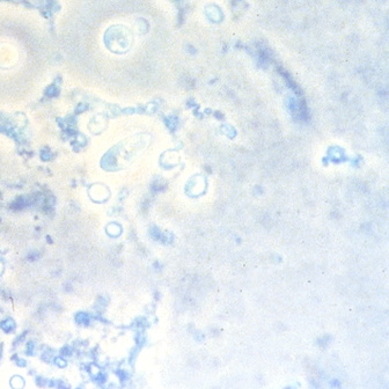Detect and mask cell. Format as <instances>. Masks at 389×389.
<instances>
[{"mask_svg": "<svg viewBox=\"0 0 389 389\" xmlns=\"http://www.w3.org/2000/svg\"><path fill=\"white\" fill-rule=\"evenodd\" d=\"M104 42L108 49L114 52H125L132 42V34L128 28L114 26L109 28L104 35Z\"/></svg>", "mask_w": 389, "mask_h": 389, "instance_id": "6da1fadb", "label": "cell"}, {"mask_svg": "<svg viewBox=\"0 0 389 389\" xmlns=\"http://www.w3.org/2000/svg\"><path fill=\"white\" fill-rule=\"evenodd\" d=\"M77 321H78L79 323H87V322H88L87 315H85V314H79L78 316H77Z\"/></svg>", "mask_w": 389, "mask_h": 389, "instance_id": "3957f363", "label": "cell"}, {"mask_svg": "<svg viewBox=\"0 0 389 389\" xmlns=\"http://www.w3.org/2000/svg\"><path fill=\"white\" fill-rule=\"evenodd\" d=\"M1 328L5 330V331H9V330H12L14 328V323L12 320H6L5 322L1 323Z\"/></svg>", "mask_w": 389, "mask_h": 389, "instance_id": "7a4b0ae2", "label": "cell"}]
</instances>
